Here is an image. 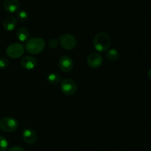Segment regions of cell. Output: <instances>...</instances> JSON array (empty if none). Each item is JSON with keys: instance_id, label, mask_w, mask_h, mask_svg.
<instances>
[{"instance_id": "obj_1", "label": "cell", "mask_w": 151, "mask_h": 151, "mask_svg": "<svg viewBox=\"0 0 151 151\" xmlns=\"http://www.w3.org/2000/svg\"><path fill=\"white\" fill-rule=\"evenodd\" d=\"M111 44V41L110 36L104 32L97 33L93 39V46L98 52L107 51L110 47Z\"/></svg>"}, {"instance_id": "obj_2", "label": "cell", "mask_w": 151, "mask_h": 151, "mask_svg": "<svg viewBox=\"0 0 151 151\" xmlns=\"http://www.w3.org/2000/svg\"><path fill=\"white\" fill-rule=\"evenodd\" d=\"M45 44V41L43 38H33L27 41L25 48L30 54L38 55L44 50Z\"/></svg>"}, {"instance_id": "obj_3", "label": "cell", "mask_w": 151, "mask_h": 151, "mask_svg": "<svg viewBox=\"0 0 151 151\" xmlns=\"http://www.w3.org/2000/svg\"><path fill=\"white\" fill-rule=\"evenodd\" d=\"M19 123L16 119L10 116L4 117L0 120V129L7 133L14 132L17 130Z\"/></svg>"}, {"instance_id": "obj_4", "label": "cell", "mask_w": 151, "mask_h": 151, "mask_svg": "<svg viewBox=\"0 0 151 151\" xmlns=\"http://www.w3.org/2000/svg\"><path fill=\"white\" fill-rule=\"evenodd\" d=\"M24 53V47L20 43H13L6 48V54L13 59L19 58Z\"/></svg>"}, {"instance_id": "obj_5", "label": "cell", "mask_w": 151, "mask_h": 151, "mask_svg": "<svg viewBox=\"0 0 151 151\" xmlns=\"http://www.w3.org/2000/svg\"><path fill=\"white\" fill-rule=\"evenodd\" d=\"M58 42L63 49L66 50H72L77 45V40L74 35L71 34H63L59 37Z\"/></svg>"}, {"instance_id": "obj_6", "label": "cell", "mask_w": 151, "mask_h": 151, "mask_svg": "<svg viewBox=\"0 0 151 151\" xmlns=\"http://www.w3.org/2000/svg\"><path fill=\"white\" fill-rule=\"evenodd\" d=\"M60 89L66 95H73L78 88L76 82L71 78H65L60 82Z\"/></svg>"}, {"instance_id": "obj_7", "label": "cell", "mask_w": 151, "mask_h": 151, "mask_svg": "<svg viewBox=\"0 0 151 151\" xmlns=\"http://www.w3.org/2000/svg\"><path fill=\"white\" fill-rule=\"evenodd\" d=\"M103 63V58L99 52H92L87 58V64L91 69H98Z\"/></svg>"}, {"instance_id": "obj_8", "label": "cell", "mask_w": 151, "mask_h": 151, "mask_svg": "<svg viewBox=\"0 0 151 151\" xmlns=\"http://www.w3.org/2000/svg\"><path fill=\"white\" fill-rule=\"evenodd\" d=\"M58 66L62 72H69L73 69L74 61L72 58L69 57V56L63 55L59 59Z\"/></svg>"}, {"instance_id": "obj_9", "label": "cell", "mask_w": 151, "mask_h": 151, "mask_svg": "<svg viewBox=\"0 0 151 151\" xmlns=\"http://www.w3.org/2000/svg\"><path fill=\"white\" fill-rule=\"evenodd\" d=\"M22 137L24 141L29 145L34 144L38 139V135L36 132L30 128H26L22 134Z\"/></svg>"}, {"instance_id": "obj_10", "label": "cell", "mask_w": 151, "mask_h": 151, "mask_svg": "<svg viewBox=\"0 0 151 151\" xmlns=\"http://www.w3.org/2000/svg\"><path fill=\"white\" fill-rule=\"evenodd\" d=\"M37 60L32 56H25L21 60V66L26 70H32L36 66Z\"/></svg>"}, {"instance_id": "obj_11", "label": "cell", "mask_w": 151, "mask_h": 151, "mask_svg": "<svg viewBox=\"0 0 151 151\" xmlns=\"http://www.w3.org/2000/svg\"><path fill=\"white\" fill-rule=\"evenodd\" d=\"M19 0H4L3 7L4 10L10 13H14L18 11L19 8Z\"/></svg>"}, {"instance_id": "obj_12", "label": "cell", "mask_w": 151, "mask_h": 151, "mask_svg": "<svg viewBox=\"0 0 151 151\" xmlns=\"http://www.w3.org/2000/svg\"><path fill=\"white\" fill-rule=\"evenodd\" d=\"M17 25L16 19L14 16H7L3 22V27L7 31H13Z\"/></svg>"}, {"instance_id": "obj_13", "label": "cell", "mask_w": 151, "mask_h": 151, "mask_svg": "<svg viewBox=\"0 0 151 151\" xmlns=\"http://www.w3.org/2000/svg\"><path fill=\"white\" fill-rule=\"evenodd\" d=\"M16 35L19 41L22 42H24V41H27V39L29 38V32L27 28L20 27L16 30Z\"/></svg>"}, {"instance_id": "obj_14", "label": "cell", "mask_w": 151, "mask_h": 151, "mask_svg": "<svg viewBox=\"0 0 151 151\" xmlns=\"http://www.w3.org/2000/svg\"><path fill=\"white\" fill-rule=\"evenodd\" d=\"M106 57L111 61H116L119 59V53L116 49H111L106 53Z\"/></svg>"}, {"instance_id": "obj_15", "label": "cell", "mask_w": 151, "mask_h": 151, "mask_svg": "<svg viewBox=\"0 0 151 151\" xmlns=\"http://www.w3.org/2000/svg\"><path fill=\"white\" fill-rule=\"evenodd\" d=\"M60 81H61L60 76L57 73H51L47 77V81L49 82V83L52 86L57 85L60 82Z\"/></svg>"}, {"instance_id": "obj_16", "label": "cell", "mask_w": 151, "mask_h": 151, "mask_svg": "<svg viewBox=\"0 0 151 151\" xmlns=\"http://www.w3.org/2000/svg\"><path fill=\"white\" fill-rule=\"evenodd\" d=\"M8 147V142L3 136H0V151H6Z\"/></svg>"}, {"instance_id": "obj_17", "label": "cell", "mask_w": 151, "mask_h": 151, "mask_svg": "<svg viewBox=\"0 0 151 151\" xmlns=\"http://www.w3.org/2000/svg\"><path fill=\"white\" fill-rule=\"evenodd\" d=\"M17 18L20 22H26L29 18V15L25 10H20L17 13Z\"/></svg>"}, {"instance_id": "obj_18", "label": "cell", "mask_w": 151, "mask_h": 151, "mask_svg": "<svg viewBox=\"0 0 151 151\" xmlns=\"http://www.w3.org/2000/svg\"><path fill=\"white\" fill-rule=\"evenodd\" d=\"M9 66V61L6 58L0 57V69H6Z\"/></svg>"}, {"instance_id": "obj_19", "label": "cell", "mask_w": 151, "mask_h": 151, "mask_svg": "<svg viewBox=\"0 0 151 151\" xmlns=\"http://www.w3.org/2000/svg\"><path fill=\"white\" fill-rule=\"evenodd\" d=\"M58 40H57L56 38H52L48 41V47L51 49H55L58 46Z\"/></svg>"}, {"instance_id": "obj_20", "label": "cell", "mask_w": 151, "mask_h": 151, "mask_svg": "<svg viewBox=\"0 0 151 151\" xmlns=\"http://www.w3.org/2000/svg\"><path fill=\"white\" fill-rule=\"evenodd\" d=\"M8 151H26L24 148L19 147V146H14V147H12L11 148H10Z\"/></svg>"}, {"instance_id": "obj_21", "label": "cell", "mask_w": 151, "mask_h": 151, "mask_svg": "<svg viewBox=\"0 0 151 151\" xmlns=\"http://www.w3.org/2000/svg\"><path fill=\"white\" fill-rule=\"evenodd\" d=\"M147 75H148V78L151 80V68L148 70V72H147Z\"/></svg>"}]
</instances>
